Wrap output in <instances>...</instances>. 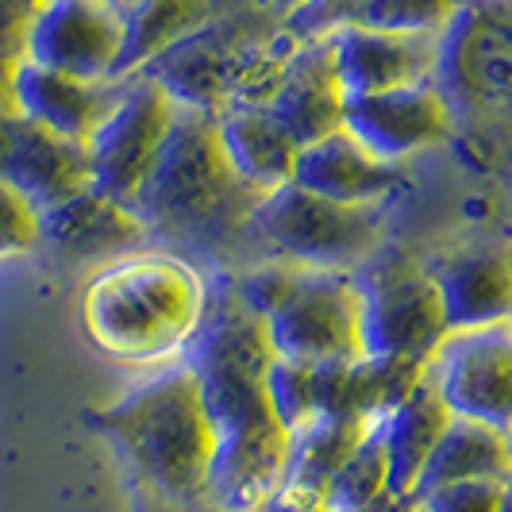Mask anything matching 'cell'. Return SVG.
Masks as SVG:
<instances>
[{
  "mask_svg": "<svg viewBox=\"0 0 512 512\" xmlns=\"http://www.w3.org/2000/svg\"><path fill=\"white\" fill-rule=\"evenodd\" d=\"M208 312L205 278L178 255L112 258L81 293V324L108 359L154 366L181 355Z\"/></svg>",
  "mask_w": 512,
  "mask_h": 512,
  "instance_id": "cell-1",
  "label": "cell"
},
{
  "mask_svg": "<svg viewBox=\"0 0 512 512\" xmlns=\"http://www.w3.org/2000/svg\"><path fill=\"white\" fill-rule=\"evenodd\" d=\"M85 420L128 462L135 489L166 501L205 497L216 428L189 362L158 370L120 401L89 409Z\"/></svg>",
  "mask_w": 512,
  "mask_h": 512,
  "instance_id": "cell-2",
  "label": "cell"
},
{
  "mask_svg": "<svg viewBox=\"0 0 512 512\" xmlns=\"http://www.w3.org/2000/svg\"><path fill=\"white\" fill-rule=\"evenodd\" d=\"M189 366L216 439L282 428L266 401V370L274 362L266 324L231 289L220 305L208 301L205 324L189 343Z\"/></svg>",
  "mask_w": 512,
  "mask_h": 512,
  "instance_id": "cell-3",
  "label": "cell"
},
{
  "mask_svg": "<svg viewBox=\"0 0 512 512\" xmlns=\"http://www.w3.org/2000/svg\"><path fill=\"white\" fill-rule=\"evenodd\" d=\"M235 201L251 208L258 205V197H251L231 174L216 135V116L178 104L166 143L139 197L131 201V212L147 224V231H189L220 220Z\"/></svg>",
  "mask_w": 512,
  "mask_h": 512,
  "instance_id": "cell-4",
  "label": "cell"
},
{
  "mask_svg": "<svg viewBox=\"0 0 512 512\" xmlns=\"http://www.w3.org/2000/svg\"><path fill=\"white\" fill-rule=\"evenodd\" d=\"M362 297V355H401L432 362L447 335L443 297L409 251L382 243L374 255L351 270Z\"/></svg>",
  "mask_w": 512,
  "mask_h": 512,
  "instance_id": "cell-5",
  "label": "cell"
},
{
  "mask_svg": "<svg viewBox=\"0 0 512 512\" xmlns=\"http://www.w3.org/2000/svg\"><path fill=\"white\" fill-rule=\"evenodd\" d=\"M251 228L297 266L347 274L385 243L382 205H339L293 181L251 208Z\"/></svg>",
  "mask_w": 512,
  "mask_h": 512,
  "instance_id": "cell-6",
  "label": "cell"
},
{
  "mask_svg": "<svg viewBox=\"0 0 512 512\" xmlns=\"http://www.w3.org/2000/svg\"><path fill=\"white\" fill-rule=\"evenodd\" d=\"M278 359L320 366L362 355V297L347 270L301 266L282 305L262 316Z\"/></svg>",
  "mask_w": 512,
  "mask_h": 512,
  "instance_id": "cell-7",
  "label": "cell"
},
{
  "mask_svg": "<svg viewBox=\"0 0 512 512\" xmlns=\"http://www.w3.org/2000/svg\"><path fill=\"white\" fill-rule=\"evenodd\" d=\"M178 104L147 74H135L120 85V97L108 108L97 131L89 135V181L93 189L128 205L139 197L154 158L166 143Z\"/></svg>",
  "mask_w": 512,
  "mask_h": 512,
  "instance_id": "cell-8",
  "label": "cell"
},
{
  "mask_svg": "<svg viewBox=\"0 0 512 512\" xmlns=\"http://www.w3.org/2000/svg\"><path fill=\"white\" fill-rule=\"evenodd\" d=\"M428 378L451 416L512 436V324L447 332L428 362Z\"/></svg>",
  "mask_w": 512,
  "mask_h": 512,
  "instance_id": "cell-9",
  "label": "cell"
},
{
  "mask_svg": "<svg viewBox=\"0 0 512 512\" xmlns=\"http://www.w3.org/2000/svg\"><path fill=\"white\" fill-rule=\"evenodd\" d=\"M124 51V16L112 0H35L24 58L85 81H112Z\"/></svg>",
  "mask_w": 512,
  "mask_h": 512,
  "instance_id": "cell-10",
  "label": "cell"
},
{
  "mask_svg": "<svg viewBox=\"0 0 512 512\" xmlns=\"http://www.w3.org/2000/svg\"><path fill=\"white\" fill-rule=\"evenodd\" d=\"M451 120L455 112L432 81L385 89V93H362L347 97L343 104V131L389 166L443 143L451 135Z\"/></svg>",
  "mask_w": 512,
  "mask_h": 512,
  "instance_id": "cell-11",
  "label": "cell"
},
{
  "mask_svg": "<svg viewBox=\"0 0 512 512\" xmlns=\"http://www.w3.org/2000/svg\"><path fill=\"white\" fill-rule=\"evenodd\" d=\"M335 74L347 97L424 85L436 77L439 31H374L339 27L328 35Z\"/></svg>",
  "mask_w": 512,
  "mask_h": 512,
  "instance_id": "cell-12",
  "label": "cell"
},
{
  "mask_svg": "<svg viewBox=\"0 0 512 512\" xmlns=\"http://www.w3.org/2000/svg\"><path fill=\"white\" fill-rule=\"evenodd\" d=\"M251 39V31L231 20H208L193 35L178 39L170 51H162L143 70L154 77L174 104L197 108L205 116H220L228 108V77L239 47Z\"/></svg>",
  "mask_w": 512,
  "mask_h": 512,
  "instance_id": "cell-13",
  "label": "cell"
},
{
  "mask_svg": "<svg viewBox=\"0 0 512 512\" xmlns=\"http://www.w3.org/2000/svg\"><path fill=\"white\" fill-rule=\"evenodd\" d=\"M343 104H347V93L335 74L332 43L328 39L297 43L285 58L278 93L270 101L274 120L289 131L297 147H305L343 128Z\"/></svg>",
  "mask_w": 512,
  "mask_h": 512,
  "instance_id": "cell-14",
  "label": "cell"
},
{
  "mask_svg": "<svg viewBox=\"0 0 512 512\" xmlns=\"http://www.w3.org/2000/svg\"><path fill=\"white\" fill-rule=\"evenodd\" d=\"M0 178L16 185L39 212L93 185L85 143L66 139L43 124H31L24 116L12 120V143L0 166Z\"/></svg>",
  "mask_w": 512,
  "mask_h": 512,
  "instance_id": "cell-15",
  "label": "cell"
},
{
  "mask_svg": "<svg viewBox=\"0 0 512 512\" xmlns=\"http://www.w3.org/2000/svg\"><path fill=\"white\" fill-rule=\"evenodd\" d=\"M120 85L124 81H85V77H70L62 70L20 58L16 116H24L31 124H43L66 139L89 143V135L97 131V124L120 97Z\"/></svg>",
  "mask_w": 512,
  "mask_h": 512,
  "instance_id": "cell-16",
  "label": "cell"
},
{
  "mask_svg": "<svg viewBox=\"0 0 512 512\" xmlns=\"http://www.w3.org/2000/svg\"><path fill=\"white\" fill-rule=\"evenodd\" d=\"M293 185H301L316 197L339 201V205H382L401 185V170L374 158L339 128L316 143L297 147Z\"/></svg>",
  "mask_w": 512,
  "mask_h": 512,
  "instance_id": "cell-17",
  "label": "cell"
},
{
  "mask_svg": "<svg viewBox=\"0 0 512 512\" xmlns=\"http://www.w3.org/2000/svg\"><path fill=\"white\" fill-rule=\"evenodd\" d=\"M216 135L231 174L251 197H266L293 181L297 143L274 120L270 108H224L216 116Z\"/></svg>",
  "mask_w": 512,
  "mask_h": 512,
  "instance_id": "cell-18",
  "label": "cell"
},
{
  "mask_svg": "<svg viewBox=\"0 0 512 512\" xmlns=\"http://www.w3.org/2000/svg\"><path fill=\"white\" fill-rule=\"evenodd\" d=\"M443 297L447 332L512 324V262L501 251H470L432 270Z\"/></svg>",
  "mask_w": 512,
  "mask_h": 512,
  "instance_id": "cell-19",
  "label": "cell"
},
{
  "mask_svg": "<svg viewBox=\"0 0 512 512\" xmlns=\"http://www.w3.org/2000/svg\"><path fill=\"white\" fill-rule=\"evenodd\" d=\"M447 424H451V409L443 405L432 378L420 385L409 401H401L397 409L385 412L378 420V436H382L385 459H389V493L393 497H412L416 493V482H420V474H424V466L432 459Z\"/></svg>",
  "mask_w": 512,
  "mask_h": 512,
  "instance_id": "cell-20",
  "label": "cell"
},
{
  "mask_svg": "<svg viewBox=\"0 0 512 512\" xmlns=\"http://www.w3.org/2000/svg\"><path fill=\"white\" fill-rule=\"evenodd\" d=\"M39 239L66 251H120L147 239V224L128 205L97 193L93 185L39 212Z\"/></svg>",
  "mask_w": 512,
  "mask_h": 512,
  "instance_id": "cell-21",
  "label": "cell"
},
{
  "mask_svg": "<svg viewBox=\"0 0 512 512\" xmlns=\"http://www.w3.org/2000/svg\"><path fill=\"white\" fill-rule=\"evenodd\" d=\"M120 16H124V51L112 81L143 74L178 39L216 20V0H120Z\"/></svg>",
  "mask_w": 512,
  "mask_h": 512,
  "instance_id": "cell-22",
  "label": "cell"
},
{
  "mask_svg": "<svg viewBox=\"0 0 512 512\" xmlns=\"http://www.w3.org/2000/svg\"><path fill=\"white\" fill-rule=\"evenodd\" d=\"M466 478H493V482H509L512 478V436L489 428L482 420H466L451 416V424L443 428L432 459L424 466L420 482H416V501L432 489L447 482H466Z\"/></svg>",
  "mask_w": 512,
  "mask_h": 512,
  "instance_id": "cell-23",
  "label": "cell"
},
{
  "mask_svg": "<svg viewBox=\"0 0 512 512\" xmlns=\"http://www.w3.org/2000/svg\"><path fill=\"white\" fill-rule=\"evenodd\" d=\"M374 424L355 416H312L301 432L289 436V466L285 482L289 486L324 493L335 470L347 462V455L359 447Z\"/></svg>",
  "mask_w": 512,
  "mask_h": 512,
  "instance_id": "cell-24",
  "label": "cell"
},
{
  "mask_svg": "<svg viewBox=\"0 0 512 512\" xmlns=\"http://www.w3.org/2000/svg\"><path fill=\"white\" fill-rule=\"evenodd\" d=\"M428 382V362L401 355H359L351 366V416L378 424Z\"/></svg>",
  "mask_w": 512,
  "mask_h": 512,
  "instance_id": "cell-25",
  "label": "cell"
},
{
  "mask_svg": "<svg viewBox=\"0 0 512 512\" xmlns=\"http://www.w3.org/2000/svg\"><path fill=\"white\" fill-rule=\"evenodd\" d=\"M389 493V459H385L382 436H378V424L366 432L359 447L347 455V462L335 470V478L324 489V501L328 509H362L370 501H378Z\"/></svg>",
  "mask_w": 512,
  "mask_h": 512,
  "instance_id": "cell-26",
  "label": "cell"
},
{
  "mask_svg": "<svg viewBox=\"0 0 512 512\" xmlns=\"http://www.w3.org/2000/svg\"><path fill=\"white\" fill-rule=\"evenodd\" d=\"M459 0H351V24L374 31H443Z\"/></svg>",
  "mask_w": 512,
  "mask_h": 512,
  "instance_id": "cell-27",
  "label": "cell"
},
{
  "mask_svg": "<svg viewBox=\"0 0 512 512\" xmlns=\"http://www.w3.org/2000/svg\"><path fill=\"white\" fill-rule=\"evenodd\" d=\"M266 401H270L274 420L282 424L289 436L301 432L308 420L316 416V401H312V366L274 355L270 370H266Z\"/></svg>",
  "mask_w": 512,
  "mask_h": 512,
  "instance_id": "cell-28",
  "label": "cell"
},
{
  "mask_svg": "<svg viewBox=\"0 0 512 512\" xmlns=\"http://www.w3.org/2000/svg\"><path fill=\"white\" fill-rule=\"evenodd\" d=\"M39 239V208L16 185L0 178V258L31 251Z\"/></svg>",
  "mask_w": 512,
  "mask_h": 512,
  "instance_id": "cell-29",
  "label": "cell"
},
{
  "mask_svg": "<svg viewBox=\"0 0 512 512\" xmlns=\"http://www.w3.org/2000/svg\"><path fill=\"white\" fill-rule=\"evenodd\" d=\"M297 262H266V266H255L247 278H239L235 282V293H239V301L251 308L255 316H266V312H274V308L282 305V297L289 293V285L297 282Z\"/></svg>",
  "mask_w": 512,
  "mask_h": 512,
  "instance_id": "cell-30",
  "label": "cell"
},
{
  "mask_svg": "<svg viewBox=\"0 0 512 512\" xmlns=\"http://www.w3.org/2000/svg\"><path fill=\"white\" fill-rule=\"evenodd\" d=\"M501 486L493 478H466V482H447L420 497L424 512H497Z\"/></svg>",
  "mask_w": 512,
  "mask_h": 512,
  "instance_id": "cell-31",
  "label": "cell"
},
{
  "mask_svg": "<svg viewBox=\"0 0 512 512\" xmlns=\"http://www.w3.org/2000/svg\"><path fill=\"white\" fill-rule=\"evenodd\" d=\"M31 8L35 0H0V51L24 54Z\"/></svg>",
  "mask_w": 512,
  "mask_h": 512,
  "instance_id": "cell-32",
  "label": "cell"
},
{
  "mask_svg": "<svg viewBox=\"0 0 512 512\" xmlns=\"http://www.w3.org/2000/svg\"><path fill=\"white\" fill-rule=\"evenodd\" d=\"M24 54L0 51V116H16V70Z\"/></svg>",
  "mask_w": 512,
  "mask_h": 512,
  "instance_id": "cell-33",
  "label": "cell"
},
{
  "mask_svg": "<svg viewBox=\"0 0 512 512\" xmlns=\"http://www.w3.org/2000/svg\"><path fill=\"white\" fill-rule=\"evenodd\" d=\"M139 512H224V509H216L208 497H197V501H166V497H154V493L139 489Z\"/></svg>",
  "mask_w": 512,
  "mask_h": 512,
  "instance_id": "cell-34",
  "label": "cell"
},
{
  "mask_svg": "<svg viewBox=\"0 0 512 512\" xmlns=\"http://www.w3.org/2000/svg\"><path fill=\"white\" fill-rule=\"evenodd\" d=\"M412 509H416L412 497H393V493H385V497L362 505V509H339V512H412Z\"/></svg>",
  "mask_w": 512,
  "mask_h": 512,
  "instance_id": "cell-35",
  "label": "cell"
},
{
  "mask_svg": "<svg viewBox=\"0 0 512 512\" xmlns=\"http://www.w3.org/2000/svg\"><path fill=\"white\" fill-rule=\"evenodd\" d=\"M12 120H16V116H0V166H4L8 143H12Z\"/></svg>",
  "mask_w": 512,
  "mask_h": 512,
  "instance_id": "cell-36",
  "label": "cell"
},
{
  "mask_svg": "<svg viewBox=\"0 0 512 512\" xmlns=\"http://www.w3.org/2000/svg\"><path fill=\"white\" fill-rule=\"evenodd\" d=\"M497 512H512V478L501 486V501H497Z\"/></svg>",
  "mask_w": 512,
  "mask_h": 512,
  "instance_id": "cell-37",
  "label": "cell"
},
{
  "mask_svg": "<svg viewBox=\"0 0 512 512\" xmlns=\"http://www.w3.org/2000/svg\"><path fill=\"white\" fill-rule=\"evenodd\" d=\"M270 4H278V8H285V12H289V8L297 4V0H270Z\"/></svg>",
  "mask_w": 512,
  "mask_h": 512,
  "instance_id": "cell-38",
  "label": "cell"
},
{
  "mask_svg": "<svg viewBox=\"0 0 512 512\" xmlns=\"http://www.w3.org/2000/svg\"><path fill=\"white\" fill-rule=\"evenodd\" d=\"M509 262H512V251H509Z\"/></svg>",
  "mask_w": 512,
  "mask_h": 512,
  "instance_id": "cell-39",
  "label": "cell"
},
{
  "mask_svg": "<svg viewBox=\"0 0 512 512\" xmlns=\"http://www.w3.org/2000/svg\"><path fill=\"white\" fill-rule=\"evenodd\" d=\"M112 4H120V0H112Z\"/></svg>",
  "mask_w": 512,
  "mask_h": 512,
  "instance_id": "cell-40",
  "label": "cell"
}]
</instances>
